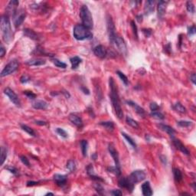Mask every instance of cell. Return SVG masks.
<instances>
[{
  "instance_id": "obj_46",
  "label": "cell",
  "mask_w": 196,
  "mask_h": 196,
  "mask_svg": "<svg viewBox=\"0 0 196 196\" xmlns=\"http://www.w3.org/2000/svg\"><path fill=\"white\" fill-rule=\"evenodd\" d=\"M131 27H132V31L134 33V35L136 39H138V31H137V26L136 25L134 21H131Z\"/></svg>"
},
{
  "instance_id": "obj_52",
  "label": "cell",
  "mask_w": 196,
  "mask_h": 196,
  "mask_svg": "<svg viewBox=\"0 0 196 196\" xmlns=\"http://www.w3.org/2000/svg\"><path fill=\"white\" fill-rule=\"evenodd\" d=\"M30 80V78H28L26 75L21 76V78H20V81H21V84H26L27 82H29Z\"/></svg>"
},
{
  "instance_id": "obj_30",
  "label": "cell",
  "mask_w": 196,
  "mask_h": 196,
  "mask_svg": "<svg viewBox=\"0 0 196 196\" xmlns=\"http://www.w3.org/2000/svg\"><path fill=\"white\" fill-rule=\"evenodd\" d=\"M173 109H174L175 111H177L178 113H180V114H185L187 112L186 108H185L181 103H179V102H178V103H176L175 104H174Z\"/></svg>"
},
{
  "instance_id": "obj_28",
  "label": "cell",
  "mask_w": 196,
  "mask_h": 196,
  "mask_svg": "<svg viewBox=\"0 0 196 196\" xmlns=\"http://www.w3.org/2000/svg\"><path fill=\"white\" fill-rule=\"evenodd\" d=\"M173 175H174V179H175L176 182H180L183 179L182 172L180 171V169H177V168H174L173 169Z\"/></svg>"
},
{
  "instance_id": "obj_62",
  "label": "cell",
  "mask_w": 196,
  "mask_h": 196,
  "mask_svg": "<svg viewBox=\"0 0 196 196\" xmlns=\"http://www.w3.org/2000/svg\"><path fill=\"white\" fill-rule=\"evenodd\" d=\"M45 195H54V193H52V192H47Z\"/></svg>"
},
{
  "instance_id": "obj_41",
  "label": "cell",
  "mask_w": 196,
  "mask_h": 196,
  "mask_svg": "<svg viewBox=\"0 0 196 196\" xmlns=\"http://www.w3.org/2000/svg\"><path fill=\"white\" fill-rule=\"evenodd\" d=\"M186 9L188 12H191V13H195V5H194L193 3L191 2V1H188L187 2Z\"/></svg>"
},
{
  "instance_id": "obj_31",
  "label": "cell",
  "mask_w": 196,
  "mask_h": 196,
  "mask_svg": "<svg viewBox=\"0 0 196 196\" xmlns=\"http://www.w3.org/2000/svg\"><path fill=\"white\" fill-rule=\"evenodd\" d=\"M100 125L104 126L106 130L109 131H113L114 129V123L112 121H104V122H100Z\"/></svg>"
},
{
  "instance_id": "obj_16",
  "label": "cell",
  "mask_w": 196,
  "mask_h": 196,
  "mask_svg": "<svg viewBox=\"0 0 196 196\" xmlns=\"http://www.w3.org/2000/svg\"><path fill=\"white\" fill-rule=\"evenodd\" d=\"M54 180L57 185L60 187H64L66 185L68 181V176L66 175H61V174H55L54 175Z\"/></svg>"
},
{
  "instance_id": "obj_27",
  "label": "cell",
  "mask_w": 196,
  "mask_h": 196,
  "mask_svg": "<svg viewBox=\"0 0 196 196\" xmlns=\"http://www.w3.org/2000/svg\"><path fill=\"white\" fill-rule=\"evenodd\" d=\"M70 62H71V68L75 70L78 68V66L81 64L82 62V59L80 58V57H78V56H74V57L71 58L70 59Z\"/></svg>"
},
{
  "instance_id": "obj_39",
  "label": "cell",
  "mask_w": 196,
  "mask_h": 196,
  "mask_svg": "<svg viewBox=\"0 0 196 196\" xmlns=\"http://www.w3.org/2000/svg\"><path fill=\"white\" fill-rule=\"evenodd\" d=\"M150 116H152V117H153V118H156V119H158V120H163V119L165 118V116H164V115H163L161 112H159V111H152L151 114H150Z\"/></svg>"
},
{
  "instance_id": "obj_4",
  "label": "cell",
  "mask_w": 196,
  "mask_h": 196,
  "mask_svg": "<svg viewBox=\"0 0 196 196\" xmlns=\"http://www.w3.org/2000/svg\"><path fill=\"white\" fill-rule=\"evenodd\" d=\"M80 17L82 21V25L88 29H92L94 27V21L91 12L87 5H82L80 10Z\"/></svg>"
},
{
  "instance_id": "obj_61",
  "label": "cell",
  "mask_w": 196,
  "mask_h": 196,
  "mask_svg": "<svg viewBox=\"0 0 196 196\" xmlns=\"http://www.w3.org/2000/svg\"><path fill=\"white\" fill-rule=\"evenodd\" d=\"M195 182H194V183H192V187H193V189H194V191H196V187H195Z\"/></svg>"
},
{
  "instance_id": "obj_42",
  "label": "cell",
  "mask_w": 196,
  "mask_h": 196,
  "mask_svg": "<svg viewBox=\"0 0 196 196\" xmlns=\"http://www.w3.org/2000/svg\"><path fill=\"white\" fill-rule=\"evenodd\" d=\"M56 132L60 136L63 137L64 139L68 138V133H67L66 131L64 130H63L62 128H57V129H56Z\"/></svg>"
},
{
  "instance_id": "obj_19",
  "label": "cell",
  "mask_w": 196,
  "mask_h": 196,
  "mask_svg": "<svg viewBox=\"0 0 196 196\" xmlns=\"http://www.w3.org/2000/svg\"><path fill=\"white\" fill-rule=\"evenodd\" d=\"M46 63V61L42 58H32V59L28 60L25 62V64L29 66H41L44 65Z\"/></svg>"
},
{
  "instance_id": "obj_38",
  "label": "cell",
  "mask_w": 196,
  "mask_h": 196,
  "mask_svg": "<svg viewBox=\"0 0 196 196\" xmlns=\"http://www.w3.org/2000/svg\"><path fill=\"white\" fill-rule=\"evenodd\" d=\"M66 167L70 172H74L76 169L75 162H74L73 159H70V160H68V162L67 163Z\"/></svg>"
},
{
  "instance_id": "obj_24",
  "label": "cell",
  "mask_w": 196,
  "mask_h": 196,
  "mask_svg": "<svg viewBox=\"0 0 196 196\" xmlns=\"http://www.w3.org/2000/svg\"><path fill=\"white\" fill-rule=\"evenodd\" d=\"M87 173H88V175H89L92 179L98 181V182H104V180L102 179L101 178L99 177V176H97V175H95L94 172V168H93L92 165H89L88 167H87Z\"/></svg>"
},
{
  "instance_id": "obj_22",
  "label": "cell",
  "mask_w": 196,
  "mask_h": 196,
  "mask_svg": "<svg viewBox=\"0 0 196 196\" xmlns=\"http://www.w3.org/2000/svg\"><path fill=\"white\" fill-rule=\"evenodd\" d=\"M154 4H155V2L152 1V0H149V1L146 2L144 6V13L146 15H149L153 12Z\"/></svg>"
},
{
  "instance_id": "obj_10",
  "label": "cell",
  "mask_w": 196,
  "mask_h": 196,
  "mask_svg": "<svg viewBox=\"0 0 196 196\" xmlns=\"http://www.w3.org/2000/svg\"><path fill=\"white\" fill-rule=\"evenodd\" d=\"M146 173L144 171L142 170H136L134 172H132L130 175L129 178L132 181L135 185L138 183L139 182H142L146 179Z\"/></svg>"
},
{
  "instance_id": "obj_15",
  "label": "cell",
  "mask_w": 196,
  "mask_h": 196,
  "mask_svg": "<svg viewBox=\"0 0 196 196\" xmlns=\"http://www.w3.org/2000/svg\"><path fill=\"white\" fill-rule=\"evenodd\" d=\"M126 104L129 105V106H132V108L134 109L136 113L139 116H142V117H145L146 116V112H145L144 109L141 107V106L138 105L137 104H136L135 102L132 101V100H126Z\"/></svg>"
},
{
  "instance_id": "obj_14",
  "label": "cell",
  "mask_w": 196,
  "mask_h": 196,
  "mask_svg": "<svg viewBox=\"0 0 196 196\" xmlns=\"http://www.w3.org/2000/svg\"><path fill=\"white\" fill-rule=\"evenodd\" d=\"M19 5V2L17 1V0H12L10 1L9 3L8 4L7 6V15H12V17L14 16L16 12L18 11L17 9V6Z\"/></svg>"
},
{
  "instance_id": "obj_36",
  "label": "cell",
  "mask_w": 196,
  "mask_h": 196,
  "mask_svg": "<svg viewBox=\"0 0 196 196\" xmlns=\"http://www.w3.org/2000/svg\"><path fill=\"white\" fill-rule=\"evenodd\" d=\"M52 62H53V64H54L56 67H58V68H60L63 69L66 68H67V64H65V63L61 62L60 60L57 59V58H52Z\"/></svg>"
},
{
  "instance_id": "obj_57",
  "label": "cell",
  "mask_w": 196,
  "mask_h": 196,
  "mask_svg": "<svg viewBox=\"0 0 196 196\" xmlns=\"http://www.w3.org/2000/svg\"><path fill=\"white\" fill-rule=\"evenodd\" d=\"M81 90H82L83 92H84V94H90V91H89V90H88V88H84V87H82V88H81Z\"/></svg>"
},
{
  "instance_id": "obj_17",
  "label": "cell",
  "mask_w": 196,
  "mask_h": 196,
  "mask_svg": "<svg viewBox=\"0 0 196 196\" xmlns=\"http://www.w3.org/2000/svg\"><path fill=\"white\" fill-rule=\"evenodd\" d=\"M173 145L175 146V147L176 148V149H179L180 152H182V153H184L185 155L189 156V153H190L189 151V149H187L186 147L185 146L184 144H183V143L180 141L179 139H174V138H173Z\"/></svg>"
},
{
  "instance_id": "obj_26",
  "label": "cell",
  "mask_w": 196,
  "mask_h": 196,
  "mask_svg": "<svg viewBox=\"0 0 196 196\" xmlns=\"http://www.w3.org/2000/svg\"><path fill=\"white\" fill-rule=\"evenodd\" d=\"M24 35L27 36V37H29V38L32 39V40H39V37H38V34L35 33L33 30H31V29H24Z\"/></svg>"
},
{
  "instance_id": "obj_47",
  "label": "cell",
  "mask_w": 196,
  "mask_h": 196,
  "mask_svg": "<svg viewBox=\"0 0 196 196\" xmlns=\"http://www.w3.org/2000/svg\"><path fill=\"white\" fill-rule=\"evenodd\" d=\"M5 169H6L8 171H9L11 173L14 174V175H17L18 173H19V171H18V169H17L16 168L13 167V166H8V167H6Z\"/></svg>"
},
{
  "instance_id": "obj_12",
  "label": "cell",
  "mask_w": 196,
  "mask_h": 196,
  "mask_svg": "<svg viewBox=\"0 0 196 196\" xmlns=\"http://www.w3.org/2000/svg\"><path fill=\"white\" fill-rule=\"evenodd\" d=\"M26 14L25 12L22 9L18 10L15 15L13 18H14V25L15 28H18L21 25L22 22L24 21L25 19Z\"/></svg>"
},
{
  "instance_id": "obj_51",
  "label": "cell",
  "mask_w": 196,
  "mask_h": 196,
  "mask_svg": "<svg viewBox=\"0 0 196 196\" xmlns=\"http://www.w3.org/2000/svg\"><path fill=\"white\" fill-rule=\"evenodd\" d=\"M142 32H143V34H144L145 36H146V38H148V37H149V36H151V35H152L151 29H142Z\"/></svg>"
},
{
  "instance_id": "obj_5",
  "label": "cell",
  "mask_w": 196,
  "mask_h": 196,
  "mask_svg": "<svg viewBox=\"0 0 196 196\" xmlns=\"http://www.w3.org/2000/svg\"><path fill=\"white\" fill-rule=\"evenodd\" d=\"M19 62L17 60H12L9 64H6V66L2 71L1 77H5V76H8L11 74L14 73L15 71H16L17 69L19 68Z\"/></svg>"
},
{
  "instance_id": "obj_48",
  "label": "cell",
  "mask_w": 196,
  "mask_h": 196,
  "mask_svg": "<svg viewBox=\"0 0 196 196\" xmlns=\"http://www.w3.org/2000/svg\"><path fill=\"white\" fill-rule=\"evenodd\" d=\"M110 194L114 196H121L123 195V192L121 191V190H119V189H114L113 191H111Z\"/></svg>"
},
{
  "instance_id": "obj_33",
  "label": "cell",
  "mask_w": 196,
  "mask_h": 196,
  "mask_svg": "<svg viewBox=\"0 0 196 196\" xmlns=\"http://www.w3.org/2000/svg\"><path fill=\"white\" fill-rule=\"evenodd\" d=\"M1 165H3L5 163V159L7 158V155H8V150L7 149L5 148V146H2L1 147Z\"/></svg>"
},
{
  "instance_id": "obj_34",
  "label": "cell",
  "mask_w": 196,
  "mask_h": 196,
  "mask_svg": "<svg viewBox=\"0 0 196 196\" xmlns=\"http://www.w3.org/2000/svg\"><path fill=\"white\" fill-rule=\"evenodd\" d=\"M126 123H127L128 125L130 126H132V128L137 129V128L139 127V123H137L136 120H134L133 119L130 117V116H126Z\"/></svg>"
},
{
  "instance_id": "obj_1",
  "label": "cell",
  "mask_w": 196,
  "mask_h": 196,
  "mask_svg": "<svg viewBox=\"0 0 196 196\" xmlns=\"http://www.w3.org/2000/svg\"><path fill=\"white\" fill-rule=\"evenodd\" d=\"M109 84H110V97L112 106L114 107L116 116L119 119H122L123 117V109L121 106L120 98L118 94V88L116 87L114 78H110Z\"/></svg>"
},
{
  "instance_id": "obj_58",
  "label": "cell",
  "mask_w": 196,
  "mask_h": 196,
  "mask_svg": "<svg viewBox=\"0 0 196 196\" xmlns=\"http://www.w3.org/2000/svg\"><path fill=\"white\" fill-rule=\"evenodd\" d=\"M160 159H161V161L163 162V164H166L167 163V160H166V157H165V156H160Z\"/></svg>"
},
{
  "instance_id": "obj_56",
  "label": "cell",
  "mask_w": 196,
  "mask_h": 196,
  "mask_svg": "<svg viewBox=\"0 0 196 196\" xmlns=\"http://www.w3.org/2000/svg\"><path fill=\"white\" fill-rule=\"evenodd\" d=\"M39 182H33V181H29L27 182V186H35L37 185Z\"/></svg>"
},
{
  "instance_id": "obj_45",
  "label": "cell",
  "mask_w": 196,
  "mask_h": 196,
  "mask_svg": "<svg viewBox=\"0 0 196 196\" xmlns=\"http://www.w3.org/2000/svg\"><path fill=\"white\" fill-rule=\"evenodd\" d=\"M20 160L24 165L28 166V167H30V163H29V160L28 159V158L25 156H20Z\"/></svg>"
},
{
  "instance_id": "obj_59",
  "label": "cell",
  "mask_w": 196,
  "mask_h": 196,
  "mask_svg": "<svg viewBox=\"0 0 196 196\" xmlns=\"http://www.w3.org/2000/svg\"><path fill=\"white\" fill-rule=\"evenodd\" d=\"M136 19H137V21H139V22H141V21H142V15H137Z\"/></svg>"
},
{
  "instance_id": "obj_53",
  "label": "cell",
  "mask_w": 196,
  "mask_h": 196,
  "mask_svg": "<svg viewBox=\"0 0 196 196\" xmlns=\"http://www.w3.org/2000/svg\"><path fill=\"white\" fill-rule=\"evenodd\" d=\"M5 52H6V51H5V47H3V45H1V47H0V56H1V58L4 57Z\"/></svg>"
},
{
  "instance_id": "obj_43",
  "label": "cell",
  "mask_w": 196,
  "mask_h": 196,
  "mask_svg": "<svg viewBox=\"0 0 196 196\" xmlns=\"http://www.w3.org/2000/svg\"><path fill=\"white\" fill-rule=\"evenodd\" d=\"M24 94L25 95L26 97H28L29 99H31V100H33L35 99L36 97V94H34L32 91H29V90H25V91H24Z\"/></svg>"
},
{
  "instance_id": "obj_7",
  "label": "cell",
  "mask_w": 196,
  "mask_h": 196,
  "mask_svg": "<svg viewBox=\"0 0 196 196\" xmlns=\"http://www.w3.org/2000/svg\"><path fill=\"white\" fill-rule=\"evenodd\" d=\"M107 33H108L110 43L112 44L114 42V39L116 38V36L117 35V34L116 32V28H115V25H114V21H113V19H111V17L110 16L107 19Z\"/></svg>"
},
{
  "instance_id": "obj_32",
  "label": "cell",
  "mask_w": 196,
  "mask_h": 196,
  "mask_svg": "<svg viewBox=\"0 0 196 196\" xmlns=\"http://www.w3.org/2000/svg\"><path fill=\"white\" fill-rule=\"evenodd\" d=\"M80 149H81V152L84 156H87L88 153V142L85 139H83L80 141Z\"/></svg>"
},
{
  "instance_id": "obj_9",
  "label": "cell",
  "mask_w": 196,
  "mask_h": 196,
  "mask_svg": "<svg viewBox=\"0 0 196 196\" xmlns=\"http://www.w3.org/2000/svg\"><path fill=\"white\" fill-rule=\"evenodd\" d=\"M108 150L110 156H112V158L114 159V163H115V168L117 169L119 173H121L120 163V159H119L118 152L116 151V149H115V147L113 144H109Z\"/></svg>"
},
{
  "instance_id": "obj_6",
  "label": "cell",
  "mask_w": 196,
  "mask_h": 196,
  "mask_svg": "<svg viewBox=\"0 0 196 196\" xmlns=\"http://www.w3.org/2000/svg\"><path fill=\"white\" fill-rule=\"evenodd\" d=\"M111 45L116 47V49L118 50L119 52H121L122 54H126L127 52V47H126V45L124 39L120 35L116 36V38L114 39V42L112 43Z\"/></svg>"
},
{
  "instance_id": "obj_60",
  "label": "cell",
  "mask_w": 196,
  "mask_h": 196,
  "mask_svg": "<svg viewBox=\"0 0 196 196\" xmlns=\"http://www.w3.org/2000/svg\"><path fill=\"white\" fill-rule=\"evenodd\" d=\"M97 153H94L92 156H91V158H92V159H94V160H96V159H97Z\"/></svg>"
},
{
  "instance_id": "obj_11",
  "label": "cell",
  "mask_w": 196,
  "mask_h": 196,
  "mask_svg": "<svg viewBox=\"0 0 196 196\" xmlns=\"http://www.w3.org/2000/svg\"><path fill=\"white\" fill-rule=\"evenodd\" d=\"M4 94L7 96L11 101L17 106H21V101L19 100V96L9 88H6L4 89Z\"/></svg>"
},
{
  "instance_id": "obj_25",
  "label": "cell",
  "mask_w": 196,
  "mask_h": 196,
  "mask_svg": "<svg viewBox=\"0 0 196 196\" xmlns=\"http://www.w3.org/2000/svg\"><path fill=\"white\" fill-rule=\"evenodd\" d=\"M47 104L44 100H36L32 104L33 108L36 110H46L47 108Z\"/></svg>"
},
{
  "instance_id": "obj_50",
  "label": "cell",
  "mask_w": 196,
  "mask_h": 196,
  "mask_svg": "<svg viewBox=\"0 0 196 196\" xmlns=\"http://www.w3.org/2000/svg\"><path fill=\"white\" fill-rule=\"evenodd\" d=\"M95 189H96V191L98 192V194H100V195H103L104 189H103V187H102L100 185L97 184V185L95 186Z\"/></svg>"
},
{
  "instance_id": "obj_40",
  "label": "cell",
  "mask_w": 196,
  "mask_h": 196,
  "mask_svg": "<svg viewBox=\"0 0 196 196\" xmlns=\"http://www.w3.org/2000/svg\"><path fill=\"white\" fill-rule=\"evenodd\" d=\"M177 124L181 127H189L192 125V122L191 121H186V120H181L178 121Z\"/></svg>"
},
{
  "instance_id": "obj_3",
  "label": "cell",
  "mask_w": 196,
  "mask_h": 196,
  "mask_svg": "<svg viewBox=\"0 0 196 196\" xmlns=\"http://www.w3.org/2000/svg\"><path fill=\"white\" fill-rule=\"evenodd\" d=\"M73 35L74 38L78 41L90 40L93 38V34L90 29L84 27L83 25H76L74 26Z\"/></svg>"
},
{
  "instance_id": "obj_20",
  "label": "cell",
  "mask_w": 196,
  "mask_h": 196,
  "mask_svg": "<svg viewBox=\"0 0 196 196\" xmlns=\"http://www.w3.org/2000/svg\"><path fill=\"white\" fill-rule=\"evenodd\" d=\"M169 2H165V1H159L158 3V15L159 18H163V15L165 13V9H166V6H167Z\"/></svg>"
},
{
  "instance_id": "obj_37",
  "label": "cell",
  "mask_w": 196,
  "mask_h": 196,
  "mask_svg": "<svg viewBox=\"0 0 196 196\" xmlns=\"http://www.w3.org/2000/svg\"><path fill=\"white\" fill-rule=\"evenodd\" d=\"M116 74H117V75L119 76V78H120V80L123 81V84H124L126 86H127L128 84H129V80H128L127 77H126L123 72H121V71H116Z\"/></svg>"
},
{
  "instance_id": "obj_35",
  "label": "cell",
  "mask_w": 196,
  "mask_h": 196,
  "mask_svg": "<svg viewBox=\"0 0 196 196\" xmlns=\"http://www.w3.org/2000/svg\"><path fill=\"white\" fill-rule=\"evenodd\" d=\"M21 128L22 130H24L25 132H26L28 134H29L31 136H35V132L34 131L33 129H31V127H29V126L25 125V124H21Z\"/></svg>"
},
{
  "instance_id": "obj_13",
  "label": "cell",
  "mask_w": 196,
  "mask_h": 196,
  "mask_svg": "<svg viewBox=\"0 0 196 196\" xmlns=\"http://www.w3.org/2000/svg\"><path fill=\"white\" fill-rule=\"evenodd\" d=\"M94 54L99 58H105L108 55V52L104 45H99L94 48Z\"/></svg>"
},
{
  "instance_id": "obj_23",
  "label": "cell",
  "mask_w": 196,
  "mask_h": 196,
  "mask_svg": "<svg viewBox=\"0 0 196 196\" xmlns=\"http://www.w3.org/2000/svg\"><path fill=\"white\" fill-rule=\"evenodd\" d=\"M157 126H158V127L161 130H163V131L165 132L166 133H168L170 136H173L174 134L175 133V130L173 127H171L170 126L165 125V124H163V123H159Z\"/></svg>"
},
{
  "instance_id": "obj_54",
  "label": "cell",
  "mask_w": 196,
  "mask_h": 196,
  "mask_svg": "<svg viewBox=\"0 0 196 196\" xmlns=\"http://www.w3.org/2000/svg\"><path fill=\"white\" fill-rule=\"evenodd\" d=\"M190 80H191V81L192 83H193V84H195V80H196V76H195V73H192L190 75Z\"/></svg>"
},
{
  "instance_id": "obj_18",
  "label": "cell",
  "mask_w": 196,
  "mask_h": 196,
  "mask_svg": "<svg viewBox=\"0 0 196 196\" xmlns=\"http://www.w3.org/2000/svg\"><path fill=\"white\" fill-rule=\"evenodd\" d=\"M69 120L71 121V123L74 124L76 126L79 128H81L83 126V121L82 119L80 116L76 115V114H71L69 115Z\"/></svg>"
},
{
  "instance_id": "obj_49",
  "label": "cell",
  "mask_w": 196,
  "mask_h": 196,
  "mask_svg": "<svg viewBox=\"0 0 196 196\" xmlns=\"http://www.w3.org/2000/svg\"><path fill=\"white\" fill-rule=\"evenodd\" d=\"M149 108H150L152 111H156L159 109V106L156 103H151L150 106H149Z\"/></svg>"
},
{
  "instance_id": "obj_44",
  "label": "cell",
  "mask_w": 196,
  "mask_h": 196,
  "mask_svg": "<svg viewBox=\"0 0 196 196\" xmlns=\"http://www.w3.org/2000/svg\"><path fill=\"white\" fill-rule=\"evenodd\" d=\"M195 32H196V29H195V25L190 26V27L188 28V35H189V36L195 35Z\"/></svg>"
},
{
  "instance_id": "obj_8",
  "label": "cell",
  "mask_w": 196,
  "mask_h": 196,
  "mask_svg": "<svg viewBox=\"0 0 196 196\" xmlns=\"http://www.w3.org/2000/svg\"><path fill=\"white\" fill-rule=\"evenodd\" d=\"M118 185L120 188L126 189L130 192H132L133 191L135 187V184L130 179L129 176L128 177L120 178L118 181Z\"/></svg>"
},
{
  "instance_id": "obj_2",
  "label": "cell",
  "mask_w": 196,
  "mask_h": 196,
  "mask_svg": "<svg viewBox=\"0 0 196 196\" xmlns=\"http://www.w3.org/2000/svg\"><path fill=\"white\" fill-rule=\"evenodd\" d=\"M1 31L3 39L5 43L9 44L12 40V31L11 28V22H10L9 17L8 15H4L1 17Z\"/></svg>"
},
{
  "instance_id": "obj_21",
  "label": "cell",
  "mask_w": 196,
  "mask_h": 196,
  "mask_svg": "<svg viewBox=\"0 0 196 196\" xmlns=\"http://www.w3.org/2000/svg\"><path fill=\"white\" fill-rule=\"evenodd\" d=\"M142 195L144 196H151L153 195V190H152L151 185H150V183L149 182H144L143 184L142 185Z\"/></svg>"
},
{
  "instance_id": "obj_55",
  "label": "cell",
  "mask_w": 196,
  "mask_h": 196,
  "mask_svg": "<svg viewBox=\"0 0 196 196\" xmlns=\"http://www.w3.org/2000/svg\"><path fill=\"white\" fill-rule=\"evenodd\" d=\"M35 124H37V125H40V126L47 125V122H45V121H42V120H35Z\"/></svg>"
},
{
  "instance_id": "obj_29",
  "label": "cell",
  "mask_w": 196,
  "mask_h": 196,
  "mask_svg": "<svg viewBox=\"0 0 196 196\" xmlns=\"http://www.w3.org/2000/svg\"><path fill=\"white\" fill-rule=\"evenodd\" d=\"M121 134H122V136L124 137V139L127 141L128 143H129V144H130V146L133 148V149H136L137 146H136V142L134 141V139H132V138H131L129 135H127L126 133H125V132H122Z\"/></svg>"
}]
</instances>
